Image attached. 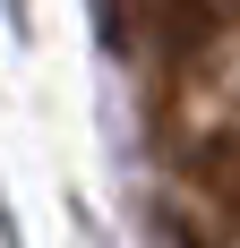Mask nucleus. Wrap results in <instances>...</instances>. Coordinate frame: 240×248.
<instances>
[{
	"label": "nucleus",
	"mask_w": 240,
	"mask_h": 248,
	"mask_svg": "<svg viewBox=\"0 0 240 248\" xmlns=\"http://www.w3.org/2000/svg\"><path fill=\"white\" fill-rule=\"evenodd\" d=\"M171 248H206V240H197V231H189V223H171Z\"/></svg>",
	"instance_id": "1"
}]
</instances>
